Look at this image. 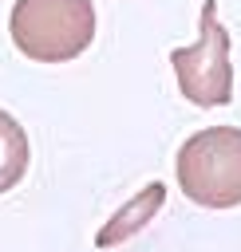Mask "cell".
<instances>
[{"label":"cell","instance_id":"obj_1","mask_svg":"<svg viewBox=\"0 0 241 252\" xmlns=\"http://www.w3.org/2000/svg\"><path fill=\"white\" fill-rule=\"evenodd\" d=\"M12 43L36 63H67L95 39L91 0H16L8 16Z\"/></svg>","mask_w":241,"mask_h":252},{"label":"cell","instance_id":"obj_2","mask_svg":"<svg viewBox=\"0 0 241 252\" xmlns=\"http://www.w3.org/2000/svg\"><path fill=\"white\" fill-rule=\"evenodd\" d=\"M178 185L201 209L241 205V126H205L178 150Z\"/></svg>","mask_w":241,"mask_h":252},{"label":"cell","instance_id":"obj_3","mask_svg":"<svg viewBox=\"0 0 241 252\" xmlns=\"http://www.w3.org/2000/svg\"><path fill=\"white\" fill-rule=\"evenodd\" d=\"M182 94L194 106H225L233 98V67H229V32L217 20V0H201V35L194 47L170 51Z\"/></svg>","mask_w":241,"mask_h":252},{"label":"cell","instance_id":"obj_4","mask_svg":"<svg viewBox=\"0 0 241 252\" xmlns=\"http://www.w3.org/2000/svg\"><path fill=\"white\" fill-rule=\"evenodd\" d=\"M28 158H32V146L24 126L8 110H0V193L20 185V177L28 173Z\"/></svg>","mask_w":241,"mask_h":252}]
</instances>
